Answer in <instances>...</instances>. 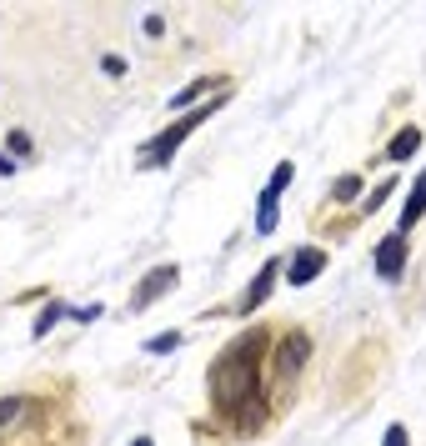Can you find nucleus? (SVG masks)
Wrapping results in <instances>:
<instances>
[{"instance_id": "f03ea898", "label": "nucleus", "mask_w": 426, "mask_h": 446, "mask_svg": "<svg viewBox=\"0 0 426 446\" xmlns=\"http://www.w3.org/2000/svg\"><path fill=\"white\" fill-rule=\"evenodd\" d=\"M211 110H216V106H201V110H186V116H181L176 125H166V131H161V136H155V140H151V146H146V151H151V156H146V166H166V161H171V156H176V146H181V140H186V136H191V131H196V125H201V121H206V116H211Z\"/></svg>"}, {"instance_id": "ddd939ff", "label": "nucleus", "mask_w": 426, "mask_h": 446, "mask_svg": "<svg viewBox=\"0 0 426 446\" xmlns=\"http://www.w3.org/2000/svg\"><path fill=\"white\" fill-rule=\"evenodd\" d=\"M21 411H25V396H5V401H0V426H10Z\"/></svg>"}, {"instance_id": "20e7f679", "label": "nucleus", "mask_w": 426, "mask_h": 446, "mask_svg": "<svg viewBox=\"0 0 426 446\" xmlns=\"http://www.w3.org/2000/svg\"><path fill=\"white\" fill-rule=\"evenodd\" d=\"M171 286H176V266H155L151 276L136 286V296H131V311H146L151 301H161V296L171 291Z\"/></svg>"}, {"instance_id": "6e6552de", "label": "nucleus", "mask_w": 426, "mask_h": 446, "mask_svg": "<svg viewBox=\"0 0 426 446\" xmlns=\"http://www.w3.org/2000/svg\"><path fill=\"white\" fill-rule=\"evenodd\" d=\"M276 271H281V261H266V266H261V276L246 286V296H241V306H236V311H256L261 301L271 296V286H276Z\"/></svg>"}, {"instance_id": "dca6fc26", "label": "nucleus", "mask_w": 426, "mask_h": 446, "mask_svg": "<svg viewBox=\"0 0 426 446\" xmlns=\"http://www.w3.org/2000/svg\"><path fill=\"white\" fill-rule=\"evenodd\" d=\"M10 151L15 156H30V136L25 131H10Z\"/></svg>"}, {"instance_id": "4468645a", "label": "nucleus", "mask_w": 426, "mask_h": 446, "mask_svg": "<svg viewBox=\"0 0 426 446\" xmlns=\"http://www.w3.org/2000/svg\"><path fill=\"white\" fill-rule=\"evenodd\" d=\"M60 316H66V306H45V316L36 321V336H45V331H51V326L60 321Z\"/></svg>"}, {"instance_id": "39448f33", "label": "nucleus", "mask_w": 426, "mask_h": 446, "mask_svg": "<svg viewBox=\"0 0 426 446\" xmlns=\"http://www.w3.org/2000/svg\"><path fill=\"white\" fill-rule=\"evenodd\" d=\"M401 266H406V236L401 231H391L381 246H376V271H381L386 281H397L401 276Z\"/></svg>"}, {"instance_id": "1a4fd4ad", "label": "nucleus", "mask_w": 426, "mask_h": 446, "mask_svg": "<svg viewBox=\"0 0 426 446\" xmlns=\"http://www.w3.org/2000/svg\"><path fill=\"white\" fill-rule=\"evenodd\" d=\"M421 216H426V171H421V181L412 186V196H406V211H401V236L412 231Z\"/></svg>"}, {"instance_id": "9b49d317", "label": "nucleus", "mask_w": 426, "mask_h": 446, "mask_svg": "<svg viewBox=\"0 0 426 446\" xmlns=\"http://www.w3.org/2000/svg\"><path fill=\"white\" fill-rule=\"evenodd\" d=\"M176 346H181V331H161V336L146 341V351L151 356H166V351H176Z\"/></svg>"}, {"instance_id": "f3484780", "label": "nucleus", "mask_w": 426, "mask_h": 446, "mask_svg": "<svg viewBox=\"0 0 426 446\" xmlns=\"http://www.w3.org/2000/svg\"><path fill=\"white\" fill-rule=\"evenodd\" d=\"M101 71H105V75H125V60H121V55H105Z\"/></svg>"}, {"instance_id": "7ed1b4c3", "label": "nucleus", "mask_w": 426, "mask_h": 446, "mask_svg": "<svg viewBox=\"0 0 426 446\" xmlns=\"http://www.w3.org/2000/svg\"><path fill=\"white\" fill-rule=\"evenodd\" d=\"M291 176H296V166H291V161H281V166L271 171V181H266V190H261V211H256V231H276V206H281V190L291 186Z\"/></svg>"}, {"instance_id": "423d86ee", "label": "nucleus", "mask_w": 426, "mask_h": 446, "mask_svg": "<svg viewBox=\"0 0 426 446\" xmlns=\"http://www.w3.org/2000/svg\"><path fill=\"white\" fill-rule=\"evenodd\" d=\"M306 351H311L306 331H291V336H281V356H276V366H281V376L301 371V366H306Z\"/></svg>"}, {"instance_id": "9d476101", "label": "nucleus", "mask_w": 426, "mask_h": 446, "mask_svg": "<svg viewBox=\"0 0 426 446\" xmlns=\"http://www.w3.org/2000/svg\"><path fill=\"white\" fill-rule=\"evenodd\" d=\"M416 146H421V131H416V125H406V131L391 140V151H386V156H391V161H406V156H412Z\"/></svg>"}, {"instance_id": "6ab92c4d", "label": "nucleus", "mask_w": 426, "mask_h": 446, "mask_svg": "<svg viewBox=\"0 0 426 446\" xmlns=\"http://www.w3.org/2000/svg\"><path fill=\"white\" fill-rule=\"evenodd\" d=\"M136 446H151V436H140V441H136Z\"/></svg>"}, {"instance_id": "a211bd4d", "label": "nucleus", "mask_w": 426, "mask_h": 446, "mask_svg": "<svg viewBox=\"0 0 426 446\" xmlns=\"http://www.w3.org/2000/svg\"><path fill=\"white\" fill-rule=\"evenodd\" d=\"M386 446H406V426H391V432H386Z\"/></svg>"}, {"instance_id": "f257e3e1", "label": "nucleus", "mask_w": 426, "mask_h": 446, "mask_svg": "<svg viewBox=\"0 0 426 446\" xmlns=\"http://www.w3.org/2000/svg\"><path fill=\"white\" fill-rule=\"evenodd\" d=\"M261 351H266V331H246L241 341L226 346V356L211 366V401L221 411H241L246 401H256V376H261Z\"/></svg>"}, {"instance_id": "f8f14e48", "label": "nucleus", "mask_w": 426, "mask_h": 446, "mask_svg": "<svg viewBox=\"0 0 426 446\" xmlns=\"http://www.w3.org/2000/svg\"><path fill=\"white\" fill-rule=\"evenodd\" d=\"M211 90V75H201V81H191V86H186L181 95H176V101H171V110H181V106H191L196 101V95H206Z\"/></svg>"}, {"instance_id": "2eb2a0df", "label": "nucleus", "mask_w": 426, "mask_h": 446, "mask_svg": "<svg viewBox=\"0 0 426 446\" xmlns=\"http://www.w3.org/2000/svg\"><path fill=\"white\" fill-rule=\"evenodd\" d=\"M356 190H361V181H356V176H341V181H336V201H351Z\"/></svg>"}, {"instance_id": "0eeeda50", "label": "nucleus", "mask_w": 426, "mask_h": 446, "mask_svg": "<svg viewBox=\"0 0 426 446\" xmlns=\"http://www.w3.org/2000/svg\"><path fill=\"white\" fill-rule=\"evenodd\" d=\"M321 266H326V251H321V246H306V251H296V256H291V271H286V276H291V286H306V281H316Z\"/></svg>"}]
</instances>
